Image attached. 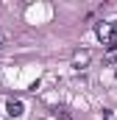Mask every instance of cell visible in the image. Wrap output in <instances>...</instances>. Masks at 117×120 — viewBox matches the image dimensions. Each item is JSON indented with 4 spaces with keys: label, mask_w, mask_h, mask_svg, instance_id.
Listing matches in <instances>:
<instances>
[{
    "label": "cell",
    "mask_w": 117,
    "mask_h": 120,
    "mask_svg": "<svg viewBox=\"0 0 117 120\" xmlns=\"http://www.w3.org/2000/svg\"><path fill=\"white\" fill-rule=\"evenodd\" d=\"M114 36H117V17H112V20L98 25V39L100 42H112L114 45Z\"/></svg>",
    "instance_id": "obj_1"
},
{
    "label": "cell",
    "mask_w": 117,
    "mask_h": 120,
    "mask_svg": "<svg viewBox=\"0 0 117 120\" xmlns=\"http://www.w3.org/2000/svg\"><path fill=\"white\" fill-rule=\"evenodd\" d=\"M6 112L17 120V117H22V115H25V106H22V101H14V98H11V101H8V106H6Z\"/></svg>",
    "instance_id": "obj_2"
},
{
    "label": "cell",
    "mask_w": 117,
    "mask_h": 120,
    "mask_svg": "<svg viewBox=\"0 0 117 120\" xmlns=\"http://www.w3.org/2000/svg\"><path fill=\"white\" fill-rule=\"evenodd\" d=\"M87 61H89V50H78V53L73 56V67H78V70H81Z\"/></svg>",
    "instance_id": "obj_3"
},
{
    "label": "cell",
    "mask_w": 117,
    "mask_h": 120,
    "mask_svg": "<svg viewBox=\"0 0 117 120\" xmlns=\"http://www.w3.org/2000/svg\"><path fill=\"white\" fill-rule=\"evenodd\" d=\"M114 61H117V42L109 45V50L103 53V64H114Z\"/></svg>",
    "instance_id": "obj_4"
},
{
    "label": "cell",
    "mask_w": 117,
    "mask_h": 120,
    "mask_svg": "<svg viewBox=\"0 0 117 120\" xmlns=\"http://www.w3.org/2000/svg\"><path fill=\"white\" fill-rule=\"evenodd\" d=\"M56 117H58V120H73V115H70V112H64V109H61V112H56Z\"/></svg>",
    "instance_id": "obj_5"
},
{
    "label": "cell",
    "mask_w": 117,
    "mask_h": 120,
    "mask_svg": "<svg viewBox=\"0 0 117 120\" xmlns=\"http://www.w3.org/2000/svg\"><path fill=\"white\" fill-rule=\"evenodd\" d=\"M6 42H8V36H6V34H0V48H3Z\"/></svg>",
    "instance_id": "obj_6"
}]
</instances>
